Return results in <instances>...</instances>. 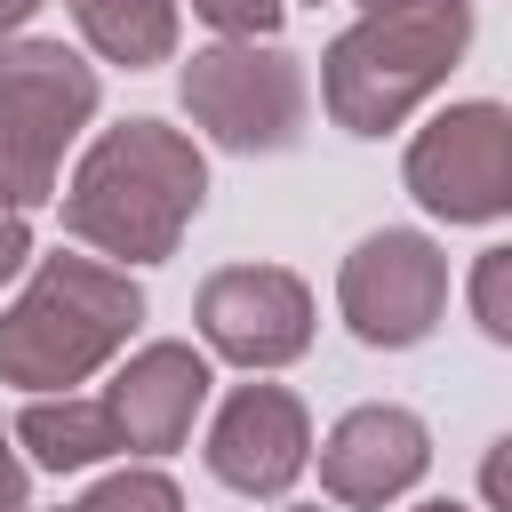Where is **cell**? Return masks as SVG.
Listing matches in <instances>:
<instances>
[{
    "label": "cell",
    "mask_w": 512,
    "mask_h": 512,
    "mask_svg": "<svg viewBox=\"0 0 512 512\" xmlns=\"http://www.w3.org/2000/svg\"><path fill=\"white\" fill-rule=\"evenodd\" d=\"M448 136H432L416 152V184L432 208L448 216H488L512 200V120L504 112H464V120H440Z\"/></svg>",
    "instance_id": "6da1fadb"
},
{
    "label": "cell",
    "mask_w": 512,
    "mask_h": 512,
    "mask_svg": "<svg viewBox=\"0 0 512 512\" xmlns=\"http://www.w3.org/2000/svg\"><path fill=\"white\" fill-rule=\"evenodd\" d=\"M296 464H304V456H296V416H288V400H272V392L232 400V416H224V432H216V472L240 480V488H280Z\"/></svg>",
    "instance_id": "7a4b0ae2"
}]
</instances>
